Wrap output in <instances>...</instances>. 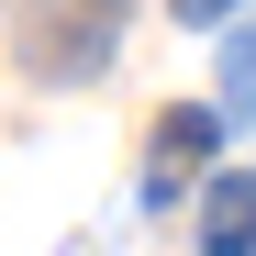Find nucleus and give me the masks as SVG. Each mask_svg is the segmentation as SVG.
<instances>
[{
	"label": "nucleus",
	"instance_id": "1",
	"mask_svg": "<svg viewBox=\"0 0 256 256\" xmlns=\"http://www.w3.org/2000/svg\"><path fill=\"white\" fill-rule=\"evenodd\" d=\"M200 256H256V167H223L200 200Z\"/></svg>",
	"mask_w": 256,
	"mask_h": 256
},
{
	"label": "nucleus",
	"instance_id": "2",
	"mask_svg": "<svg viewBox=\"0 0 256 256\" xmlns=\"http://www.w3.org/2000/svg\"><path fill=\"white\" fill-rule=\"evenodd\" d=\"M212 134H223L212 112H167V122H156V156H145V200H167V190H190V167L212 156Z\"/></svg>",
	"mask_w": 256,
	"mask_h": 256
},
{
	"label": "nucleus",
	"instance_id": "3",
	"mask_svg": "<svg viewBox=\"0 0 256 256\" xmlns=\"http://www.w3.org/2000/svg\"><path fill=\"white\" fill-rule=\"evenodd\" d=\"M223 90H234V112L256 122V34H234V56H223Z\"/></svg>",
	"mask_w": 256,
	"mask_h": 256
},
{
	"label": "nucleus",
	"instance_id": "4",
	"mask_svg": "<svg viewBox=\"0 0 256 256\" xmlns=\"http://www.w3.org/2000/svg\"><path fill=\"white\" fill-rule=\"evenodd\" d=\"M167 12H178V22H223L234 0H167Z\"/></svg>",
	"mask_w": 256,
	"mask_h": 256
}]
</instances>
